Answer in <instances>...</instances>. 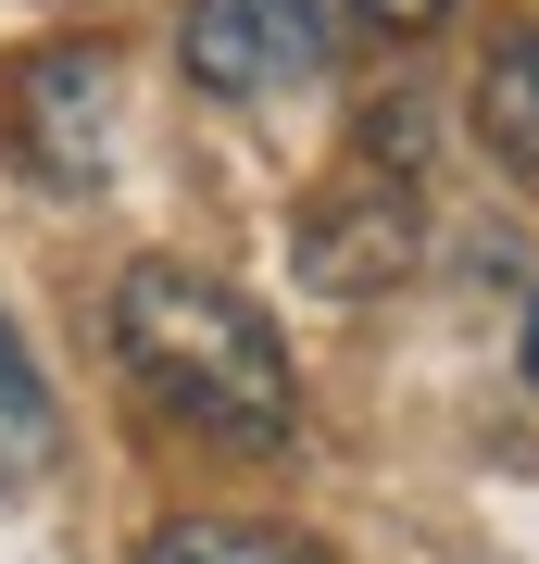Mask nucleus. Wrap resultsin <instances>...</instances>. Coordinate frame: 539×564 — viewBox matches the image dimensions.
<instances>
[{
	"label": "nucleus",
	"instance_id": "obj_1",
	"mask_svg": "<svg viewBox=\"0 0 539 564\" xmlns=\"http://www.w3.org/2000/svg\"><path fill=\"white\" fill-rule=\"evenodd\" d=\"M114 364L151 389V414H176L214 452H289L301 440V364L263 326V302H239L201 263H126L114 276Z\"/></svg>",
	"mask_w": 539,
	"mask_h": 564
},
{
	"label": "nucleus",
	"instance_id": "obj_2",
	"mask_svg": "<svg viewBox=\"0 0 539 564\" xmlns=\"http://www.w3.org/2000/svg\"><path fill=\"white\" fill-rule=\"evenodd\" d=\"M427 263V113L414 88L352 139V163L326 176V202L301 214V276L326 289V302H377Z\"/></svg>",
	"mask_w": 539,
	"mask_h": 564
},
{
	"label": "nucleus",
	"instance_id": "obj_3",
	"mask_svg": "<svg viewBox=\"0 0 539 564\" xmlns=\"http://www.w3.org/2000/svg\"><path fill=\"white\" fill-rule=\"evenodd\" d=\"M339 13L352 0H188L176 63H188V88H214V101H277V88L339 63Z\"/></svg>",
	"mask_w": 539,
	"mask_h": 564
},
{
	"label": "nucleus",
	"instance_id": "obj_4",
	"mask_svg": "<svg viewBox=\"0 0 539 564\" xmlns=\"http://www.w3.org/2000/svg\"><path fill=\"white\" fill-rule=\"evenodd\" d=\"M25 151L51 163L63 188H100V163H114V51H88V39H63L25 63Z\"/></svg>",
	"mask_w": 539,
	"mask_h": 564
},
{
	"label": "nucleus",
	"instance_id": "obj_5",
	"mask_svg": "<svg viewBox=\"0 0 539 564\" xmlns=\"http://www.w3.org/2000/svg\"><path fill=\"white\" fill-rule=\"evenodd\" d=\"M63 464V414H51V377L25 364V339H13V314H0V502H25Z\"/></svg>",
	"mask_w": 539,
	"mask_h": 564
},
{
	"label": "nucleus",
	"instance_id": "obj_6",
	"mask_svg": "<svg viewBox=\"0 0 539 564\" xmlns=\"http://www.w3.org/2000/svg\"><path fill=\"white\" fill-rule=\"evenodd\" d=\"M477 139H489L502 176H539V25H515L477 63Z\"/></svg>",
	"mask_w": 539,
	"mask_h": 564
},
{
	"label": "nucleus",
	"instance_id": "obj_7",
	"mask_svg": "<svg viewBox=\"0 0 539 564\" xmlns=\"http://www.w3.org/2000/svg\"><path fill=\"white\" fill-rule=\"evenodd\" d=\"M139 564H326V552H301L289 527H239V514H188V527H163V540Z\"/></svg>",
	"mask_w": 539,
	"mask_h": 564
},
{
	"label": "nucleus",
	"instance_id": "obj_8",
	"mask_svg": "<svg viewBox=\"0 0 539 564\" xmlns=\"http://www.w3.org/2000/svg\"><path fill=\"white\" fill-rule=\"evenodd\" d=\"M364 13H377V25H440L452 0H364Z\"/></svg>",
	"mask_w": 539,
	"mask_h": 564
},
{
	"label": "nucleus",
	"instance_id": "obj_9",
	"mask_svg": "<svg viewBox=\"0 0 539 564\" xmlns=\"http://www.w3.org/2000/svg\"><path fill=\"white\" fill-rule=\"evenodd\" d=\"M527 377H539V314H527Z\"/></svg>",
	"mask_w": 539,
	"mask_h": 564
}]
</instances>
